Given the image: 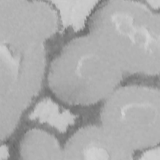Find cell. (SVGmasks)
Returning a JSON list of instances; mask_svg holds the SVG:
<instances>
[{"label": "cell", "mask_w": 160, "mask_h": 160, "mask_svg": "<svg viewBox=\"0 0 160 160\" xmlns=\"http://www.w3.org/2000/svg\"><path fill=\"white\" fill-rule=\"evenodd\" d=\"M123 72L91 35L68 42L51 62L49 88L61 101L74 106L104 100L119 86Z\"/></svg>", "instance_id": "2"}, {"label": "cell", "mask_w": 160, "mask_h": 160, "mask_svg": "<svg viewBox=\"0 0 160 160\" xmlns=\"http://www.w3.org/2000/svg\"><path fill=\"white\" fill-rule=\"evenodd\" d=\"M59 16L60 25L74 30L81 29L88 21L99 1H52Z\"/></svg>", "instance_id": "8"}, {"label": "cell", "mask_w": 160, "mask_h": 160, "mask_svg": "<svg viewBox=\"0 0 160 160\" xmlns=\"http://www.w3.org/2000/svg\"><path fill=\"white\" fill-rule=\"evenodd\" d=\"M141 159H159V146H152L145 149L143 153L141 154Z\"/></svg>", "instance_id": "10"}, {"label": "cell", "mask_w": 160, "mask_h": 160, "mask_svg": "<svg viewBox=\"0 0 160 160\" xmlns=\"http://www.w3.org/2000/svg\"><path fill=\"white\" fill-rule=\"evenodd\" d=\"M32 121L49 125L59 132H66L76 121V116L50 98L39 101L29 114Z\"/></svg>", "instance_id": "7"}, {"label": "cell", "mask_w": 160, "mask_h": 160, "mask_svg": "<svg viewBox=\"0 0 160 160\" xmlns=\"http://www.w3.org/2000/svg\"><path fill=\"white\" fill-rule=\"evenodd\" d=\"M1 42L43 44L60 26L58 12L48 1L1 0Z\"/></svg>", "instance_id": "5"}, {"label": "cell", "mask_w": 160, "mask_h": 160, "mask_svg": "<svg viewBox=\"0 0 160 160\" xmlns=\"http://www.w3.org/2000/svg\"><path fill=\"white\" fill-rule=\"evenodd\" d=\"M89 34L122 72L148 75L159 69V14L146 1L99 2Z\"/></svg>", "instance_id": "1"}, {"label": "cell", "mask_w": 160, "mask_h": 160, "mask_svg": "<svg viewBox=\"0 0 160 160\" xmlns=\"http://www.w3.org/2000/svg\"><path fill=\"white\" fill-rule=\"evenodd\" d=\"M19 147L21 155L40 156V158L41 156L63 155V151L56 137L39 128L28 131L23 136Z\"/></svg>", "instance_id": "9"}, {"label": "cell", "mask_w": 160, "mask_h": 160, "mask_svg": "<svg viewBox=\"0 0 160 160\" xmlns=\"http://www.w3.org/2000/svg\"><path fill=\"white\" fill-rule=\"evenodd\" d=\"M101 126L130 151L158 144L159 92L144 85L118 87L105 99L100 112Z\"/></svg>", "instance_id": "3"}, {"label": "cell", "mask_w": 160, "mask_h": 160, "mask_svg": "<svg viewBox=\"0 0 160 160\" xmlns=\"http://www.w3.org/2000/svg\"><path fill=\"white\" fill-rule=\"evenodd\" d=\"M101 126L89 125L76 131L68 139L63 155L86 159H109L131 155Z\"/></svg>", "instance_id": "6"}, {"label": "cell", "mask_w": 160, "mask_h": 160, "mask_svg": "<svg viewBox=\"0 0 160 160\" xmlns=\"http://www.w3.org/2000/svg\"><path fill=\"white\" fill-rule=\"evenodd\" d=\"M43 44L1 42V135L6 138L38 92L45 70Z\"/></svg>", "instance_id": "4"}]
</instances>
